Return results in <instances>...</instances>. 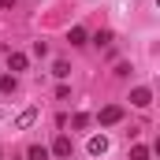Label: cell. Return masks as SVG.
Returning a JSON list of instances; mask_svg holds the SVG:
<instances>
[{"label": "cell", "instance_id": "obj_1", "mask_svg": "<svg viewBox=\"0 0 160 160\" xmlns=\"http://www.w3.org/2000/svg\"><path fill=\"white\" fill-rule=\"evenodd\" d=\"M97 119H101V127H116V123L123 119V108H119V104H108V108H101Z\"/></svg>", "mask_w": 160, "mask_h": 160}, {"label": "cell", "instance_id": "obj_2", "mask_svg": "<svg viewBox=\"0 0 160 160\" xmlns=\"http://www.w3.org/2000/svg\"><path fill=\"white\" fill-rule=\"evenodd\" d=\"M130 104H134V108H149V104H153V93H149L145 86H138V89H130Z\"/></svg>", "mask_w": 160, "mask_h": 160}, {"label": "cell", "instance_id": "obj_3", "mask_svg": "<svg viewBox=\"0 0 160 160\" xmlns=\"http://www.w3.org/2000/svg\"><path fill=\"white\" fill-rule=\"evenodd\" d=\"M38 123V108H22L19 116H15V130H26V127H34Z\"/></svg>", "mask_w": 160, "mask_h": 160}, {"label": "cell", "instance_id": "obj_4", "mask_svg": "<svg viewBox=\"0 0 160 160\" xmlns=\"http://www.w3.org/2000/svg\"><path fill=\"white\" fill-rule=\"evenodd\" d=\"M104 153H108V138L104 134H93L89 138V157H104Z\"/></svg>", "mask_w": 160, "mask_h": 160}, {"label": "cell", "instance_id": "obj_5", "mask_svg": "<svg viewBox=\"0 0 160 160\" xmlns=\"http://www.w3.org/2000/svg\"><path fill=\"white\" fill-rule=\"evenodd\" d=\"M48 153H56V157H71V138H67V134H60V138L52 142V149H48Z\"/></svg>", "mask_w": 160, "mask_h": 160}, {"label": "cell", "instance_id": "obj_6", "mask_svg": "<svg viewBox=\"0 0 160 160\" xmlns=\"http://www.w3.org/2000/svg\"><path fill=\"white\" fill-rule=\"evenodd\" d=\"M8 67H11V71H26V56H22V52H11V48H8Z\"/></svg>", "mask_w": 160, "mask_h": 160}, {"label": "cell", "instance_id": "obj_7", "mask_svg": "<svg viewBox=\"0 0 160 160\" xmlns=\"http://www.w3.org/2000/svg\"><path fill=\"white\" fill-rule=\"evenodd\" d=\"M67 41H71V45H86V30H82V26H71V30H67Z\"/></svg>", "mask_w": 160, "mask_h": 160}, {"label": "cell", "instance_id": "obj_8", "mask_svg": "<svg viewBox=\"0 0 160 160\" xmlns=\"http://www.w3.org/2000/svg\"><path fill=\"white\" fill-rule=\"evenodd\" d=\"M26 160H48V149L45 145H30L26 149Z\"/></svg>", "mask_w": 160, "mask_h": 160}, {"label": "cell", "instance_id": "obj_9", "mask_svg": "<svg viewBox=\"0 0 160 160\" xmlns=\"http://www.w3.org/2000/svg\"><path fill=\"white\" fill-rule=\"evenodd\" d=\"M52 75H56V78H67V75H71V63H67V60H56V63H52Z\"/></svg>", "mask_w": 160, "mask_h": 160}, {"label": "cell", "instance_id": "obj_10", "mask_svg": "<svg viewBox=\"0 0 160 160\" xmlns=\"http://www.w3.org/2000/svg\"><path fill=\"white\" fill-rule=\"evenodd\" d=\"M0 93H15V75H4L0 78Z\"/></svg>", "mask_w": 160, "mask_h": 160}, {"label": "cell", "instance_id": "obj_11", "mask_svg": "<svg viewBox=\"0 0 160 160\" xmlns=\"http://www.w3.org/2000/svg\"><path fill=\"white\" fill-rule=\"evenodd\" d=\"M130 160H149V149H145V145H134V149H130Z\"/></svg>", "mask_w": 160, "mask_h": 160}, {"label": "cell", "instance_id": "obj_12", "mask_svg": "<svg viewBox=\"0 0 160 160\" xmlns=\"http://www.w3.org/2000/svg\"><path fill=\"white\" fill-rule=\"evenodd\" d=\"M93 41H97V45H108V41H112V30H97V38H93Z\"/></svg>", "mask_w": 160, "mask_h": 160}, {"label": "cell", "instance_id": "obj_13", "mask_svg": "<svg viewBox=\"0 0 160 160\" xmlns=\"http://www.w3.org/2000/svg\"><path fill=\"white\" fill-rule=\"evenodd\" d=\"M11 4H15V0H0V8H11Z\"/></svg>", "mask_w": 160, "mask_h": 160}, {"label": "cell", "instance_id": "obj_14", "mask_svg": "<svg viewBox=\"0 0 160 160\" xmlns=\"http://www.w3.org/2000/svg\"><path fill=\"white\" fill-rule=\"evenodd\" d=\"M0 119H4V112H0Z\"/></svg>", "mask_w": 160, "mask_h": 160}]
</instances>
